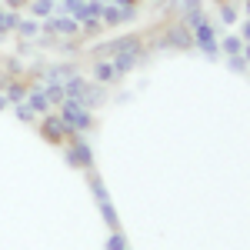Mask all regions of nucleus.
I'll list each match as a JSON object with an SVG mask.
<instances>
[{"label": "nucleus", "instance_id": "f257e3e1", "mask_svg": "<svg viewBox=\"0 0 250 250\" xmlns=\"http://www.w3.org/2000/svg\"><path fill=\"white\" fill-rule=\"evenodd\" d=\"M60 107H63V127L67 130H87V124H90L87 107H80L77 100H63Z\"/></svg>", "mask_w": 250, "mask_h": 250}, {"label": "nucleus", "instance_id": "f03ea898", "mask_svg": "<svg viewBox=\"0 0 250 250\" xmlns=\"http://www.w3.org/2000/svg\"><path fill=\"white\" fill-rule=\"evenodd\" d=\"M43 30H47V34H77L80 20H74V17H47Z\"/></svg>", "mask_w": 250, "mask_h": 250}, {"label": "nucleus", "instance_id": "7ed1b4c3", "mask_svg": "<svg viewBox=\"0 0 250 250\" xmlns=\"http://www.w3.org/2000/svg\"><path fill=\"white\" fill-rule=\"evenodd\" d=\"M40 134H43V140H50V144H63V137H67V127H63V120L50 117V120H43Z\"/></svg>", "mask_w": 250, "mask_h": 250}, {"label": "nucleus", "instance_id": "20e7f679", "mask_svg": "<svg viewBox=\"0 0 250 250\" xmlns=\"http://www.w3.org/2000/svg\"><path fill=\"white\" fill-rule=\"evenodd\" d=\"M193 30H197V43L204 47V50H210V54H217V40H213V30L204 23V20H197L193 23Z\"/></svg>", "mask_w": 250, "mask_h": 250}, {"label": "nucleus", "instance_id": "39448f33", "mask_svg": "<svg viewBox=\"0 0 250 250\" xmlns=\"http://www.w3.org/2000/svg\"><path fill=\"white\" fill-rule=\"evenodd\" d=\"M54 7H57V0H34V3H30V10H34L37 17H50Z\"/></svg>", "mask_w": 250, "mask_h": 250}, {"label": "nucleus", "instance_id": "423d86ee", "mask_svg": "<svg viewBox=\"0 0 250 250\" xmlns=\"http://www.w3.org/2000/svg\"><path fill=\"white\" fill-rule=\"evenodd\" d=\"M43 97H47V104H63V100H67L63 87H57V83H54V87H47V90H43Z\"/></svg>", "mask_w": 250, "mask_h": 250}, {"label": "nucleus", "instance_id": "0eeeda50", "mask_svg": "<svg viewBox=\"0 0 250 250\" xmlns=\"http://www.w3.org/2000/svg\"><path fill=\"white\" fill-rule=\"evenodd\" d=\"M17 30L23 34V37H34V34L40 30V23H37V20H20V23H17Z\"/></svg>", "mask_w": 250, "mask_h": 250}, {"label": "nucleus", "instance_id": "6e6552de", "mask_svg": "<svg viewBox=\"0 0 250 250\" xmlns=\"http://www.w3.org/2000/svg\"><path fill=\"white\" fill-rule=\"evenodd\" d=\"M27 97V87L23 83H10V90H7V100H23Z\"/></svg>", "mask_w": 250, "mask_h": 250}, {"label": "nucleus", "instance_id": "1a4fd4ad", "mask_svg": "<svg viewBox=\"0 0 250 250\" xmlns=\"http://www.w3.org/2000/svg\"><path fill=\"white\" fill-rule=\"evenodd\" d=\"M114 74H117L114 63H100V67H97V80H110Z\"/></svg>", "mask_w": 250, "mask_h": 250}, {"label": "nucleus", "instance_id": "9d476101", "mask_svg": "<svg viewBox=\"0 0 250 250\" xmlns=\"http://www.w3.org/2000/svg\"><path fill=\"white\" fill-rule=\"evenodd\" d=\"M74 164H90V154H87V147H83V144L74 147Z\"/></svg>", "mask_w": 250, "mask_h": 250}, {"label": "nucleus", "instance_id": "9b49d317", "mask_svg": "<svg viewBox=\"0 0 250 250\" xmlns=\"http://www.w3.org/2000/svg\"><path fill=\"white\" fill-rule=\"evenodd\" d=\"M47 107H50V104H47V97H43V94L30 97V110H47Z\"/></svg>", "mask_w": 250, "mask_h": 250}, {"label": "nucleus", "instance_id": "f8f14e48", "mask_svg": "<svg viewBox=\"0 0 250 250\" xmlns=\"http://www.w3.org/2000/svg\"><path fill=\"white\" fill-rule=\"evenodd\" d=\"M17 23H20V17L10 10V14H3V30H17Z\"/></svg>", "mask_w": 250, "mask_h": 250}, {"label": "nucleus", "instance_id": "ddd939ff", "mask_svg": "<svg viewBox=\"0 0 250 250\" xmlns=\"http://www.w3.org/2000/svg\"><path fill=\"white\" fill-rule=\"evenodd\" d=\"M224 50H227V54H240V50H244V43H240L237 37H230L227 43H224Z\"/></svg>", "mask_w": 250, "mask_h": 250}, {"label": "nucleus", "instance_id": "4468645a", "mask_svg": "<svg viewBox=\"0 0 250 250\" xmlns=\"http://www.w3.org/2000/svg\"><path fill=\"white\" fill-rule=\"evenodd\" d=\"M224 20H227V23H233V20H237V10H233L230 3H227V7H224Z\"/></svg>", "mask_w": 250, "mask_h": 250}, {"label": "nucleus", "instance_id": "2eb2a0df", "mask_svg": "<svg viewBox=\"0 0 250 250\" xmlns=\"http://www.w3.org/2000/svg\"><path fill=\"white\" fill-rule=\"evenodd\" d=\"M3 14H7V10H3V7H0V34H3Z\"/></svg>", "mask_w": 250, "mask_h": 250}, {"label": "nucleus", "instance_id": "dca6fc26", "mask_svg": "<svg viewBox=\"0 0 250 250\" xmlns=\"http://www.w3.org/2000/svg\"><path fill=\"white\" fill-rule=\"evenodd\" d=\"M3 107H7V97H3V94H0V110H3Z\"/></svg>", "mask_w": 250, "mask_h": 250}]
</instances>
